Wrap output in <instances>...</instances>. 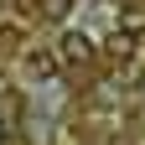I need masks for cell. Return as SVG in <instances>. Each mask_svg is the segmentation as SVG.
<instances>
[{
	"label": "cell",
	"mask_w": 145,
	"mask_h": 145,
	"mask_svg": "<svg viewBox=\"0 0 145 145\" xmlns=\"http://www.w3.org/2000/svg\"><path fill=\"white\" fill-rule=\"evenodd\" d=\"M57 67H62L57 47H31V52H26V78H31V83H47V78H57Z\"/></svg>",
	"instance_id": "cell-1"
},
{
	"label": "cell",
	"mask_w": 145,
	"mask_h": 145,
	"mask_svg": "<svg viewBox=\"0 0 145 145\" xmlns=\"http://www.w3.org/2000/svg\"><path fill=\"white\" fill-rule=\"evenodd\" d=\"M57 57L67 67H83L88 57H93V36H83V31H62V42H57Z\"/></svg>",
	"instance_id": "cell-2"
},
{
	"label": "cell",
	"mask_w": 145,
	"mask_h": 145,
	"mask_svg": "<svg viewBox=\"0 0 145 145\" xmlns=\"http://www.w3.org/2000/svg\"><path fill=\"white\" fill-rule=\"evenodd\" d=\"M119 31H145V5H124L119 10Z\"/></svg>",
	"instance_id": "cell-3"
},
{
	"label": "cell",
	"mask_w": 145,
	"mask_h": 145,
	"mask_svg": "<svg viewBox=\"0 0 145 145\" xmlns=\"http://www.w3.org/2000/svg\"><path fill=\"white\" fill-rule=\"evenodd\" d=\"M0 135H5V124H0Z\"/></svg>",
	"instance_id": "cell-4"
}]
</instances>
